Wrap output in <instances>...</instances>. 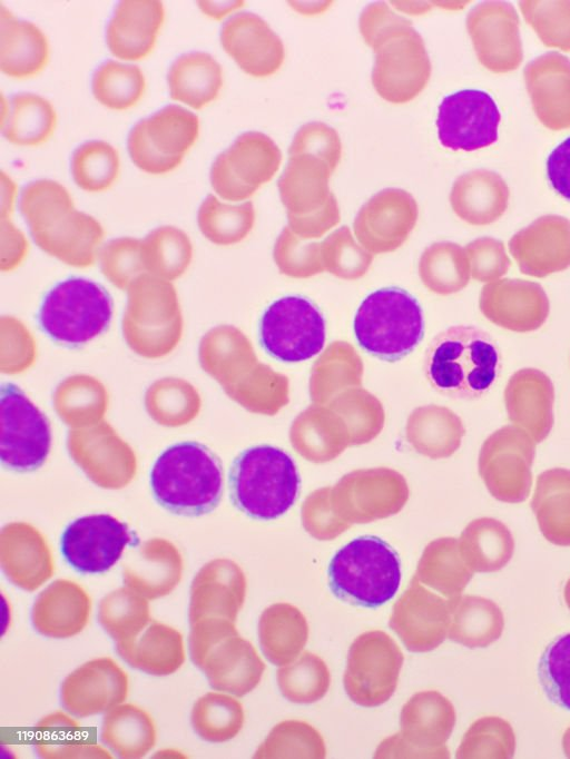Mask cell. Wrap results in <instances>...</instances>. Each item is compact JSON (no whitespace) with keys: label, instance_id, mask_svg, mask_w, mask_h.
Masks as SVG:
<instances>
[{"label":"cell","instance_id":"obj_1","mask_svg":"<svg viewBox=\"0 0 570 759\" xmlns=\"http://www.w3.org/2000/svg\"><path fill=\"white\" fill-rule=\"evenodd\" d=\"M360 31L375 55L372 83L376 92L392 103L414 99L426 86L432 67L412 22L385 2H373L360 16Z\"/></svg>","mask_w":570,"mask_h":759},{"label":"cell","instance_id":"obj_2","mask_svg":"<svg viewBox=\"0 0 570 759\" xmlns=\"http://www.w3.org/2000/svg\"><path fill=\"white\" fill-rule=\"evenodd\" d=\"M19 209L43 252L73 267L94 264L104 229L92 216L75 208L62 185L50 179L29 183L21 190Z\"/></svg>","mask_w":570,"mask_h":759},{"label":"cell","instance_id":"obj_3","mask_svg":"<svg viewBox=\"0 0 570 759\" xmlns=\"http://www.w3.org/2000/svg\"><path fill=\"white\" fill-rule=\"evenodd\" d=\"M502 369L494 338L473 325H455L436 334L423 356V373L441 395L473 401L483 397Z\"/></svg>","mask_w":570,"mask_h":759},{"label":"cell","instance_id":"obj_4","mask_svg":"<svg viewBox=\"0 0 570 759\" xmlns=\"http://www.w3.org/2000/svg\"><path fill=\"white\" fill-rule=\"evenodd\" d=\"M150 487L156 501L175 514L198 516L209 513L223 495L220 460L200 443L174 444L154 463Z\"/></svg>","mask_w":570,"mask_h":759},{"label":"cell","instance_id":"obj_5","mask_svg":"<svg viewBox=\"0 0 570 759\" xmlns=\"http://www.w3.org/2000/svg\"><path fill=\"white\" fill-rule=\"evenodd\" d=\"M233 504L257 520H274L297 501L301 476L293 457L283 448L258 444L242 451L228 474Z\"/></svg>","mask_w":570,"mask_h":759},{"label":"cell","instance_id":"obj_6","mask_svg":"<svg viewBox=\"0 0 570 759\" xmlns=\"http://www.w3.org/2000/svg\"><path fill=\"white\" fill-rule=\"evenodd\" d=\"M328 585L342 601L377 608L390 601L401 583V559L384 540L375 535L353 539L331 559Z\"/></svg>","mask_w":570,"mask_h":759},{"label":"cell","instance_id":"obj_7","mask_svg":"<svg viewBox=\"0 0 570 759\" xmlns=\"http://www.w3.org/2000/svg\"><path fill=\"white\" fill-rule=\"evenodd\" d=\"M188 645L191 661L215 690L243 697L262 679L265 663L230 620L208 618L197 621L190 625Z\"/></svg>","mask_w":570,"mask_h":759},{"label":"cell","instance_id":"obj_8","mask_svg":"<svg viewBox=\"0 0 570 759\" xmlns=\"http://www.w3.org/2000/svg\"><path fill=\"white\" fill-rule=\"evenodd\" d=\"M358 345L370 355L396 362L412 353L424 336L423 310L417 299L399 287L367 295L354 317Z\"/></svg>","mask_w":570,"mask_h":759},{"label":"cell","instance_id":"obj_9","mask_svg":"<svg viewBox=\"0 0 570 759\" xmlns=\"http://www.w3.org/2000/svg\"><path fill=\"white\" fill-rule=\"evenodd\" d=\"M122 331L132 348L156 356L171 348L181 334L177 292L165 279L144 274L127 289Z\"/></svg>","mask_w":570,"mask_h":759},{"label":"cell","instance_id":"obj_10","mask_svg":"<svg viewBox=\"0 0 570 759\" xmlns=\"http://www.w3.org/2000/svg\"><path fill=\"white\" fill-rule=\"evenodd\" d=\"M111 316L109 294L92 280L72 277L47 294L40 307L39 323L56 342L79 346L105 332Z\"/></svg>","mask_w":570,"mask_h":759},{"label":"cell","instance_id":"obj_11","mask_svg":"<svg viewBox=\"0 0 570 759\" xmlns=\"http://www.w3.org/2000/svg\"><path fill=\"white\" fill-rule=\"evenodd\" d=\"M452 702L438 691L415 693L403 706L401 730L377 747L375 758H449L445 746L454 729Z\"/></svg>","mask_w":570,"mask_h":759},{"label":"cell","instance_id":"obj_12","mask_svg":"<svg viewBox=\"0 0 570 759\" xmlns=\"http://www.w3.org/2000/svg\"><path fill=\"white\" fill-rule=\"evenodd\" d=\"M326 325L318 307L308 298L291 295L273 302L259 323V342L265 352L284 363H298L321 353Z\"/></svg>","mask_w":570,"mask_h":759},{"label":"cell","instance_id":"obj_13","mask_svg":"<svg viewBox=\"0 0 570 759\" xmlns=\"http://www.w3.org/2000/svg\"><path fill=\"white\" fill-rule=\"evenodd\" d=\"M51 447L47 416L12 383L0 390V460L13 471L39 469Z\"/></svg>","mask_w":570,"mask_h":759},{"label":"cell","instance_id":"obj_14","mask_svg":"<svg viewBox=\"0 0 570 759\" xmlns=\"http://www.w3.org/2000/svg\"><path fill=\"white\" fill-rule=\"evenodd\" d=\"M404 657L385 632L374 630L358 635L350 647L344 689L358 706L373 708L394 693Z\"/></svg>","mask_w":570,"mask_h":759},{"label":"cell","instance_id":"obj_15","mask_svg":"<svg viewBox=\"0 0 570 759\" xmlns=\"http://www.w3.org/2000/svg\"><path fill=\"white\" fill-rule=\"evenodd\" d=\"M198 117L191 111L168 105L139 120L128 135L131 160L149 174L176 168L198 136Z\"/></svg>","mask_w":570,"mask_h":759},{"label":"cell","instance_id":"obj_16","mask_svg":"<svg viewBox=\"0 0 570 759\" xmlns=\"http://www.w3.org/2000/svg\"><path fill=\"white\" fill-rule=\"evenodd\" d=\"M281 161V150L272 138L247 131L216 157L210 168V183L222 198L244 200L273 178Z\"/></svg>","mask_w":570,"mask_h":759},{"label":"cell","instance_id":"obj_17","mask_svg":"<svg viewBox=\"0 0 570 759\" xmlns=\"http://www.w3.org/2000/svg\"><path fill=\"white\" fill-rule=\"evenodd\" d=\"M138 540L128 525L110 514L85 515L63 531L60 551L66 562L85 574L111 569L128 545Z\"/></svg>","mask_w":570,"mask_h":759},{"label":"cell","instance_id":"obj_18","mask_svg":"<svg viewBox=\"0 0 570 759\" xmlns=\"http://www.w3.org/2000/svg\"><path fill=\"white\" fill-rule=\"evenodd\" d=\"M500 112L484 91L466 89L446 96L436 119L440 142L452 150L472 151L498 139Z\"/></svg>","mask_w":570,"mask_h":759},{"label":"cell","instance_id":"obj_19","mask_svg":"<svg viewBox=\"0 0 570 759\" xmlns=\"http://www.w3.org/2000/svg\"><path fill=\"white\" fill-rule=\"evenodd\" d=\"M466 29L479 61L493 72L517 69L523 58L519 17L505 1H484L466 17Z\"/></svg>","mask_w":570,"mask_h":759},{"label":"cell","instance_id":"obj_20","mask_svg":"<svg viewBox=\"0 0 570 759\" xmlns=\"http://www.w3.org/2000/svg\"><path fill=\"white\" fill-rule=\"evenodd\" d=\"M417 216V204L410 193L385 188L360 208L353 229L358 243L371 254L390 253L407 239Z\"/></svg>","mask_w":570,"mask_h":759},{"label":"cell","instance_id":"obj_21","mask_svg":"<svg viewBox=\"0 0 570 759\" xmlns=\"http://www.w3.org/2000/svg\"><path fill=\"white\" fill-rule=\"evenodd\" d=\"M128 691L126 673L109 658L94 659L65 678L60 689L62 707L78 718L109 711Z\"/></svg>","mask_w":570,"mask_h":759},{"label":"cell","instance_id":"obj_22","mask_svg":"<svg viewBox=\"0 0 570 759\" xmlns=\"http://www.w3.org/2000/svg\"><path fill=\"white\" fill-rule=\"evenodd\" d=\"M225 51L248 75L267 77L276 72L285 57L281 38L253 12L229 17L220 29Z\"/></svg>","mask_w":570,"mask_h":759},{"label":"cell","instance_id":"obj_23","mask_svg":"<svg viewBox=\"0 0 570 759\" xmlns=\"http://www.w3.org/2000/svg\"><path fill=\"white\" fill-rule=\"evenodd\" d=\"M389 624L409 651H431L448 637L449 601L412 586L393 605Z\"/></svg>","mask_w":570,"mask_h":759},{"label":"cell","instance_id":"obj_24","mask_svg":"<svg viewBox=\"0 0 570 759\" xmlns=\"http://www.w3.org/2000/svg\"><path fill=\"white\" fill-rule=\"evenodd\" d=\"M523 274L546 276L570 265V220L558 215L538 218L509 243Z\"/></svg>","mask_w":570,"mask_h":759},{"label":"cell","instance_id":"obj_25","mask_svg":"<svg viewBox=\"0 0 570 759\" xmlns=\"http://www.w3.org/2000/svg\"><path fill=\"white\" fill-rule=\"evenodd\" d=\"M524 81L538 119L552 130L570 128V59L541 55L524 68Z\"/></svg>","mask_w":570,"mask_h":759},{"label":"cell","instance_id":"obj_26","mask_svg":"<svg viewBox=\"0 0 570 759\" xmlns=\"http://www.w3.org/2000/svg\"><path fill=\"white\" fill-rule=\"evenodd\" d=\"M333 174L328 164L309 154L291 155L277 186L288 219L322 211L335 198L328 180Z\"/></svg>","mask_w":570,"mask_h":759},{"label":"cell","instance_id":"obj_27","mask_svg":"<svg viewBox=\"0 0 570 759\" xmlns=\"http://www.w3.org/2000/svg\"><path fill=\"white\" fill-rule=\"evenodd\" d=\"M164 16L163 3L157 0L119 1L106 29L111 53L125 60L146 57L155 46Z\"/></svg>","mask_w":570,"mask_h":759},{"label":"cell","instance_id":"obj_28","mask_svg":"<svg viewBox=\"0 0 570 759\" xmlns=\"http://www.w3.org/2000/svg\"><path fill=\"white\" fill-rule=\"evenodd\" d=\"M509 196V188L499 174L475 169L456 178L450 193V203L464 221L489 225L503 215Z\"/></svg>","mask_w":570,"mask_h":759},{"label":"cell","instance_id":"obj_29","mask_svg":"<svg viewBox=\"0 0 570 759\" xmlns=\"http://www.w3.org/2000/svg\"><path fill=\"white\" fill-rule=\"evenodd\" d=\"M116 651L130 667L153 676L171 674L185 660L181 634L157 621L135 638L116 642Z\"/></svg>","mask_w":570,"mask_h":759},{"label":"cell","instance_id":"obj_30","mask_svg":"<svg viewBox=\"0 0 570 759\" xmlns=\"http://www.w3.org/2000/svg\"><path fill=\"white\" fill-rule=\"evenodd\" d=\"M48 41L32 22L13 17L3 6L0 12V68L14 78L38 73L47 63Z\"/></svg>","mask_w":570,"mask_h":759},{"label":"cell","instance_id":"obj_31","mask_svg":"<svg viewBox=\"0 0 570 759\" xmlns=\"http://www.w3.org/2000/svg\"><path fill=\"white\" fill-rule=\"evenodd\" d=\"M62 582L50 585L40 593L31 611L35 629L50 638L72 637L86 627L90 600L80 589L65 586Z\"/></svg>","mask_w":570,"mask_h":759},{"label":"cell","instance_id":"obj_32","mask_svg":"<svg viewBox=\"0 0 570 759\" xmlns=\"http://www.w3.org/2000/svg\"><path fill=\"white\" fill-rule=\"evenodd\" d=\"M258 638L266 659L275 666H285L293 662L304 649L308 624L296 607L276 603L262 613Z\"/></svg>","mask_w":570,"mask_h":759},{"label":"cell","instance_id":"obj_33","mask_svg":"<svg viewBox=\"0 0 570 759\" xmlns=\"http://www.w3.org/2000/svg\"><path fill=\"white\" fill-rule=\"evenodd\" d=\"M450 640L464 647L485 648L497 641L504 629L499 605L485 598L464 595L449 600Z\"/></svg>","mask_w":570,"mask_h":759},{"label":"cell","instance_id":"obj_34","mask_svg":"<svg viewBox=\"0 0 570 759\" xmlns=\"http://www.w3.org/2000/svg\"><path fill=\"white\" fill-rule=\"evenodd\" d=\"M167 81L173 99L199 109L217 97L223 85V71L213 56L193 51L175 59Z\"/></svg>","mask_w":570,"mask_h":759},{"label":"cell","instance_id":"obj_35","mask_svg":"<svg viewBox=\"0 0 570 759\" xmlns=\"http://www.w3.org/2000/svg\"><path fill=\"white\" fill-rule=\"evenodd\" d=\"M4 107L1 131L10 142L35 146L51 135L56 112L50 101L43 97L31 92L16 93Z\"/></svg>","mask_w":570,"mask_h":759},{"label":"cell","instance_id":"obj_36","mask_svg":"<svg viewBox=\"0 0 570 759\" xmlns=\"http://www.w3.org/2000/svg\"><path fill=\"white\" fill-rule=\"evenodd\" d=\"M245 599V585L239 578L214 575L204 569L195 579L188 608L189 625L208 618L236 621Z\"/></svg>","mask_w":570,"mask_h":759},{"label":"cell","instance_id":"obj_37","mask_svg":"<svg viewBox=\"0 0 570 759\" xmlns=\"http://www.w3.org/2000/svg\"><path fill=\"white\" fill-rule=\"evenodd\" d=\"M101 741L122 758L145 756L155 745L150 717L132 704L116 706L104 717Z\"/></svg>","mask_w":570,"mask_h":759},{"label":"cell","instance_id":"obj_38","mask_svg":"<svg viewBox=\"0 0 570 759\" xmlns=\"http://www.w3.org/2000/svg\"><path fill=\"white\" fill-rule=\"evenodd\" d=\"M423 285L439 295L463 289L471 276L465 249L452 241H438L424 249L419 260Z\"/></svg>","mask_w":570,"mask_h":759},{"label":"cell","instance_id":"obj_39","mask_svg":"<svg viewBox=\"0 0 570 759\" xmlns=\"http://www.w3.org/2000/svg\"><path fill=\"white\" fill-rule=\"evenodd\" d=\"M141 254L147 274L171 282L188 268L193 258V245L181 229L161 226L141 240Z\"/></svg>","mask_w":570,"mask_h":759},{"label":"cell","instance_id":"obj_40","mask_svg":"<svg viewBox=\"0 0 570 759\" xmlns=\"http://www.w3.org/2000/svg\"><path fill=\"white\" fill-rule=\"evenodd\" d=\"M197 223L203 235L216 245H233L243 240L255 223V209L252 201L239 205L220 203L214 195H208L202 203Z\"/></svg>","mask_w":570,"mask_h":759},{"label":"cell","instance_id":"obj_41","mask_svg":"<svg viewBox=\"0 0 570 759\" xmlns=\"http://www.w3.org/2000/svg\"><path fill=\"white\" fill-rule=\"evenodd\" d=\"M469 561L475 571L501 570L512 558L514 541L510 530L494 519L478 520L464 533Z\"/></svg>","mask_w":570,"mask_h":759},{"label":"cell","instance_id":"obj_42","mask_svg":"<svg viewBox=\"0 0 570 759\" xmlns=\"http://www.w3.org/2000/svg\"><path fill=\"white\" fill-rule=\"evenodd\" d=\"M194 731L209 742L233 739L244 723L242 704L230 696L208 692L197 700L191 710Z\"/></svg>","mask_w":570,"mask_h":759},{"label":"cell","instance_id":"obj_43","mask_svg":"<svg viewBox=\"0 0 570 759\" xmlns=\"http://www.w3.org/2000/svg\"><path fill=\"white\" fill-rule=\"evenodd\" d=\"M281 693L295 703H313L328 691L331 674L326 663L312 652H304L277 670Z\"/></svg>","mask_w":570,"mask_h":759},{"label":"cell","instance_id":"obj_44","mask_svg":"<svg viewBox=\"0 0 570 759\" xmlns=\"http://www.w3.org/2000/svg\"><path fill=\"white\" fill-rule=\"evenodd\" d=\"M91 86L99 102L122 110L140 99L145 90V77L138 66L107 60L94 72Z\"/></svg>","mask_w":570,"mask_h":759},{"label":"cell","instance_id":"obj_45","mask_svg":"<svg viewBox=\"0 0 570 759\" xmlns=\"http://www.w3.org/2000/svg\"><path fill=\"white\" fill-rule=\"evenodd\" d=\"M97 618L116 642L126 641L139 634L150 622L149 604L144 598L121 589L100 601Z\"/></svg>","mask_w":570,"mask_h":759},{"label":"cell","instance_id":"obj_46","mask_svg":"<svg viewBox=\"0 0 570 759\" xmlns=\"http://www.w3.org/2000/svg\"><path fill=\"white\" fill-rule=\"evenodd\" d=\"M119 170L117 150L102 140H90L79 146L71 157L75 183L87 191H101L111 186Z\"/></svg>","mask_w":570,"mask_h":759},{"label":"cell","instance_id":"obj_47","mask_svg":"<svg viewBox=\"0 0 570 759\" xmlns=\"http://www.w3.org/2000/svg\"><path fill=\"white\" fill-rule=\"evenodd\" d=\"M325 742L304 721H283L274 727L254 755L255 758H324Z\"/></svg>","mask_w":570,"mask_h":759},{"label":"cell","instance_id":"obj_48","mask_svg":"<svg viewBox=\"0 0 570 759\" xmlns=\"http://www.w3.org/2000/svg\"><path fill=\"white\" fill-rule=\"evenodd\" d=\"M515 752V735L500 717H483L468 729L456 750V758L510 759Z\"/></svg>","mask_w":570,"mask_h":759},{"label":"cell","instance_id":"obj_49","mask_svg":"<svg viewBox=\"0 0 570 759\" xmlns=\"http://www.w3.org/2000/svg\"><path fill=\"white\" fill-rule=\"evenodd\" d=\"M324 269L342 279H357L366 274L373 254L357 244L347 226L331 233L321 243Z\"/></svg>","mask_w":570,"mask_h":759},{"label":"cell","instance_id":"obj_50","mask_svg":"<svg viewBox=\"0 0 570 759\" xmlns=\"http://www.w3.org/2000/svg\"><path fill=\"white\" fill-rule=\"evenodd\" d=\"M521 12L548 47L570 51V1H521Z\"/></svg>","mask_w":570,"mask_h":759},{"label":"cell","instance_id":"obj_51","mask_svg":"<svg viewBox=\"0 0 570 759\" xmlns=\"http://www.w3.org/2000/svg\"><path fill=\"white\" fill-rule=\"evenodd\" d=\"M538 677L549 700L570 711V632L546 648L539 660Z\"/></svg>","mask_w":570,"mask_h":759},{"label":"cell","instance_id":"obj_52","mask_svg":"<svg viewBox=\"0 0 570 759\" xmlns=\"http://www.w3.org/2000/svg\"><path fill=\"white\" fill-rule=\"evenodd\" d=\"M273 257L279 272L294 278H307L323 273L321 243L296 236L288 226L278 235Z\"/></svg>","mask_w":570,"mask_h":759},{"label":"cell","instance_id":"obj_53","mask_svg":"<svg viewBox=\"0 0 570 759\" xmlns=\"http://www.w3.org/2000/svg\"><path fill=\"white\" fill-rule=\"evenodd\" d=\"M100 269L119 289H128L141 275L147 274L141 254V240L131 237L115 238L99 250Z\"/></svg>","mask_w":570,"mask_h":759},{"label":"cell","instance_id":"obj_54","mask_svg":"<svg viewBox=\"0 0 570 759\" xmlns=\"http://www.w3.org/2000/svg\"><path fill=\"white\" fill-rule=\"evenodd\" d=\"M539 528L547 540L570 545V492L538 490L531 502Z\"/></svg>","mask_w":570,"mask_h":759},{"label":"cell","instance_id":"obj_55","mask_svg":"<svg viewBox=\"0 0 570 759\" xmlns=\"http://www.w3.org/2000/svg\"><path fill=\"white\" fill-rule=\"evenodd\" d=\"M288 154L316 156L325 160L334 171L341 159L342 144L334 128L321 121H311L296 131Z\"/></svg>","mask_w":570,"mask_h":759},{"label":"cell","instance_id":"obj_56","mask_svg":"<svg viewBox=\"0 0 570 759\" xmlns=\"http://www.w3.org/2000/svg\"><path fill=\"white\" fill-rule=\"evenodd\" d=\"M36 750L41 757H62L67 751L73 752L81 740L77 735L78 726L67 716L56 712L38 723ZM85 747V746H83Z\"/></svg>","mask_w":570,"mask_h":759},{"label":"cell","instance_id":"obj_57","mask_svg":"<svg viewBox=\"0 0 570 759\" xmlns=\"http://www.w3.org/2000/svg\"><path fill=\"white\" fill-rule=\"evenodd\" d=\"M471 276L480 282L494 280L507 273L510 259L503 243L491 237L474 239L465 246Z\"/></svg>","mask_w":570,"mask_h":759},{"label":"cell","instance_id":"obj_58","mask_svg":"<svg viewBox=\"0 0 570 759\" xmlns=\"http://www.w3.org/2000/svg\"><path fill=\"white\" fill-rule=\"evenodd\" d=\"M547 176L552 188L570 201V137L549 155Z\"/></svg>","mask_w":570,"mask_h":759},{"label":"cell","instance_id":"obj_59","mask_svg":"<svg viewBox=\"0 0 570 759\" xmlns=\"http://www.w3.org/2000/svg\"><path fill=\"white\" fill-rule=\"evenodd\" d=\"M1 268L3 270L12 269L21 262L26 254L28 247L26 238L22 233L4 217L1 218Z\"/></svg>","mask_w":570,"mask_h":759},{"label":"cell","instance_id":"obj_60","mask_svg":"<svg viewBox=\"0 0 570 759\" xmlns=\"http://www.w3.org/2000/svg\"><path fill=\"white\" fill-rule=\"evenodd\" d=\"M562 748L568 758H570V727L564 731L562 737Z\"/></svg>","mask_w":570,"mask_h":759},{"label":"cell","instance_id":"obj_61","mask_svg":"<svg viewBox=\"0 0 570 759\" xmlns=\"http://www.w3.org/2000/svg\"><path fill=\"white\" fill-rule=\"evenodd\" d=\"M564 601L567 603V607L570 610V579L568 580L566 588H564Z\"/></svg>","mask_w":570,"mask_h":759}]
</instances>
